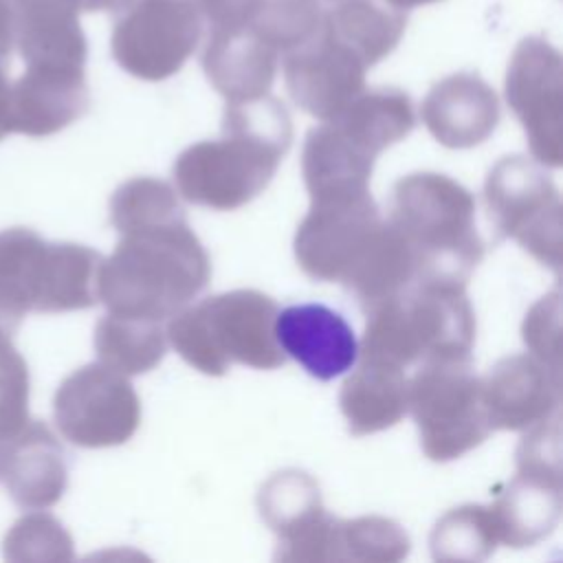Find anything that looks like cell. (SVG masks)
<instances>
[{
	"label": "cell",
	"mask_w": 563,
	"mask_h": 563,
	"mask_svg": "<svg viewBox=\"0 0 563 563\" xmlns=\"http://www.w3.org/2000/svg\"><path fill=\"white\" fill-rule=\"evenodd\" d=\"M290 143L292 119L277 97L227 101L222 136L176 156L172 172L178 194L216 211L244 207L268 187Z\"/></svg>",
	"instance_id": "6da1fadb"
},
{
	"label": "cell",
	"mask_w": 563,
	"mask_h": 563,
	"mask_svg": "<svg viewBox=\"0 0 563 563\" xmlns=\"http://www.w3.org/2000/svg\"><path fill=\"white\" fill-rule=\"evenodd\" d=\"M211 264L187 218L121 233L97 275L108 312L165 321L209 284Z\"/></svg>",
	"instance_id": "7a4b0ae2"
},
{
	"label": "cell",
	"mask_w": 563,
	"mask_h": 563,
	"mask_svg": "<svg viewBox=\"0 0 563 563\" xmlns=\"http://www.w3.org/2000/svg\"><path fill=\"white\" fill-rule=\"evenodd\" d=\"M387 222L413 257L416 282L466 286L484 257L473 194L444 174L413 172L396 180Z\"/></svg>",
	"instance_id": "3957f363"
},
{
	"label": "cell",
	"mask_w": 563,
	"mask_h": 563,
	"mask_svg": "<svg viewBox=\"0 0 563 563\" xmlns=\"http://www.w3.org/2000/svg\"><path fill=\"white\" fill-rule=\"evenodd\" d=\"M361 341V358L407 369L435 358H471L475 312L464 286L416 282L374 303Z\"/></svg>",
	"instance_id": "277c9868"
},
{
	"label": "cell",
	"mask_w": 563,
	"mask_h": 563,
	"mask_svg": "<svg viewBox=\"0 0 563 563\" xmlns=\"http://www.w3.org/2000/svg\"><path fill=\"white\" fill-rule=\"evenodd\" d=\"M273 297L240 288L220 292L169 317L167 339L198 372L222 376L231 363L275 369L286 363L275 336Z\"/></svg>",
	"instance_id": "5b68a950"
},
{
	"label": "cell",
	"mask_w": 563,
	"mask_h": 563,
	"mask_svg": "<svg viewBox=\"0 0 563 563\" xmlns=\"http://www.w3.org/2000/svg\"><path fill=\"white\" fill-rule=\"evenodd\" d=\"M103 255L75 242H46L24 227L0 231V317L15 330L29 312L92 308Z\"/></svg>",
	"instance_id": "8992f818"
},
{
	"label": "cell",
	"mask_w": 563,
	"mask_h": 563,
	"mask_svg": "<svg viewBox=\"0 0 563 563\" xmlns=\"http://www.w3.org/2000/svg\"><path fill=\"white\" fill-rule=\"evenodd\" d=\"M407 411L431 462H451L490 435L482 378L471 358L422 361L407 387Z\"/></svg>",
	"instance_id": "52a82bcc"
},
{
	"label": "cell",
	"mask_w": 563,
	"mask_h": 563,
	"mask_svg": "<svg viewBox=\"0 0 563 563\" xmlns=\"http://www.w3.org/2000/svg\"><path fill=\"white\" fill-rule=\"evenodd\" d=\"M517 446V473L493 501L499 543L530 548L550 537L563 510L559 413L526 429Z\"/></svg>",
	"instance_id": "ba28073f"
},
{
	"label": "cell",
	"mask_w": 563,
	"mask_h": 563,
	"mask_svg": "<svg viewBox=\"0 0 563 563\" xmlns=\"http://www.w3.org/2000/svg\"><path fill=\"white\" fill-rule=\"evenodd\" d=\"M488 218L499 238L517 240L550 268L561 266V196L537 161L521 154L499 158L484 183Z\"/></svg>",
	"instance_id": "9c48e42d"
},
{
	"label": "cell",
	"mask_w": 563,
	"mask_h": 563,
	"mask_svg": "<svg viewBox=\"0 0 563 563\" xmlns=\"http://www.w3.org/2000/svg\"><path fill=\"white\" fill-rule=\"evenodd\" d=\"M383 233V218L367 194L310 200L295 233V260L317 282L345 288L367 264Z\"/></svg>",
	"instance_id": "30bf717a"
},
{
	"label": "cell",
	"mask_w": 563,
	"mask_h": 563,
	"mask_svg": "<svg viewBox=\"0 0 563 563\" xmlns=\"http://www.w3.org/2000/svg\"><path fill=\"white\" fill-rule=\"evenodd\" d=\"M202 29L189 0H128L114 13L110 51L132 77L163 81L194 55Z\"/></svg>",
	"instance_id": "8fae6325"
},
{
	"label": "cell",
	"mask_w": 563,
	"mask_h": 563,
	"mask_svg": "<svg viewBox=\"0 0 563 563\" xmlns=\"http://www.w3.org/2000/svg\"><path fill=\"white\" fill-rule=\"evenodd\" d=\"M53 418L59 433L75 446H119L141 424V400L125 374L103 363H88L57 387Z\"/></svg>",
	"instance_id": "7c38bea8"
},
{
	"label": "cell",
	"mask_w": 563,
	"mask_h": 563,
	"mask_svg": "<svg viewBox=\"0 0 563 563\" xmlns=\"http://www.w3.org/2000/svg\"><path fill=\"white\" fill-rule=\"evenodd\" d=\"M506 101L521 121L532 158L559 167L563 152V59L543 37H523L506 70Z\"/></svg>",
	"instance_id": "4fadbf2b"
},
{
	"label": "cell",
	"mask_w": 563,
	"mask_h": 563,
	"mask_svg": "<svg viewBox=\"0 0 563 563\" xmlns=\"http://www.w3.org/2000/svg\"><path fill=\"white\" fill-rule=\"evenodd\" d=\"M284 81L292 101L328 121L365 88V62L323 24L306 44L282 55Z\"/></svg>",
	"instance_id": "5bb4252c"
},
{
	"label": "cell",
	"mask_w": 563,
	"mask_h": 563,
	"mask_svg": "<svg viewBox=\"0 0 563 563\" xmlns=\"http://www.w3.org/2000/svg\"><path fill=\"white\" fill-rule=\"evenodd\" d=\"M482 394L493 431H526L559 413L561 369L534 354H510L482 378Z\"/></svg>",
	"instance_id": "9a60e30c"
},
{
	"label": "cell",
	"mask_w": 563,
	"mask_h": 563,
	"mask_svg": "<svg viewBox=\"0 0 563 563\" xmlns=\"http://www.w3.org/2000/svg\"><path fill=\"white\" fill-rule=\"evenodd\" d=\"M266 526L277 534L275 559L319 561L332 521L321 504L319 484L303 471L286 468L271 475L257 495Z\"/></svg>",
	"instance_id": "2e32d148"
},
{
	"label": "cell",
	"mask_w": 563,
	"mask_h": 563,
	"mask_svg": "<svg viewBox=\"0 0 563 563\" xmlns=\"http://www.w3.org/2000/svg\"><path fill=\"white\" fill-rule=\"evenodd\" d=\"M84 66L31 64L11 86L9 132L51 136L88 112Z\"/></svg>",
	"instance_id": "e0dca14e"
},
{
	"label": "cell",
	"mask_w": 563,
	"mask_h": 563,
	"mask_svg": "<svg viewBox=\"0 0 563 563\" xmlns=\"http://www.w3.org/2000/svg\"><path fill=\"white\" fill-rule=\"evenodd\" d=\"M275 336L282 352L317 380L345 374L358 358L352 325L323 303H297L277 312Z\"/></svg>",
	"instance_id": "ac0fdd59"
},
{
	"label": "cell",
	"mask_w": 563,
	"mask_h": 563,
	"mask_svg": "<svg viewBox=\"0 0 563 563\" xmlns=\"http://www.w3.org/2000/svg\"><path fill=\"white\" fill-rule=\"evenodd\" d=\"M0 479L13 504L24 510H44L62 499L68 486V460L44 422L29 420L0 446Z\"/></svg>",
	"instance_id": "d6986e66"
},
{
	"label": "cell",
	"mask_w": 563,
	"mask_h": 563,
	"mask_svg": "<svg viewBox=\"0 0 563 563\" xmlns=\"http://www.w3.org/2000/svg\"><path fill=\"white\" fill-rule=\"evenodd\" d=\"M499 97L477 73H453L431 86L420 117L431 136L451 150L484 143L499 123Z\"/></svg>",
	"instance_id": "ffe728a7"
},
{
	"label": "cell",
	"mask_w": 563,
	"mask_h": 563,
	"mask_svg": "<svg viewBox=\"0 0 563 563\" xmlns=\"http://www.w3.org/2000/svg\"><path fill=\"white\" fill-rule=\"evenodd\" d=\"M279 55L246 24L211 29L202 48V70L227 101H249L268 95Z\"/></svg>",
	"instance_id": "44dd1931"
},
{
	"label": "cell",
	"mask_w": 563,
	"mask_h": 563,
	"mask_svg": "<svg viewBox=\"0 0 563 563\" xmlns=\"http://www.w3.org/2000/svg\"><path fill=\"white\" fill-rule=\"evenodd\" d=\"M376 158L332 119L310 128L301 150V174L310 200L367 194Z\"/></svg>",
	"instance_id": "7402d4cb"
},
{
	"label": "cell",
	"mask_w": 563,
	"mask_h": 563,
	"mask_svg": "<svg viewBox=\"0 0 563 563\" xmlns=\"http://www.w3.org/2000/svg\"><path fill=\"white\" fill-rule=\"evenodd\" d=\"M407 387L402 367L361 358L339 391L350 433L367 435L394 427L407 413Z\"/></svg>",
	"instance_id": "603a6c76"
},
{
	"label": "cell",
	"mask_w": 563,
	"mask_h": 563,
	"mask_svg": "<svg viewBox=\"0 0 563 563\" xmlns=\"http://www.w3.org/2000/svg\"><path fill=\"white\" fill-rule=\"evenodd\" d=\"M15 44L26 66H86L88 40L79 13L48 2H13Z\"/></svg>",
	"instance_id": "cb8c5ba5"
},
{
	"label": "cell",
	"mask_w": 563,
	"mask_h": 563,
	"mask_svg": "<svg viewBox=\"0 0 563 563\" xmlns=\"http://www.w3.org/2000/svg\"><path fill=\"white\" fill-rule=\"evenodd\" d=\"M323 26L354 48L369 68L398 46L407 11L387 0H341L323 13Z\"/></svg>",
	"instance_id": "d4e9b609"
},
{
	"label": "cell",
	"mask_w": 563,
	"mask_h": 563,
	"mask_svg": "<svg viewBox=\"0 0 563 563\" xmlns=\"http://www.w3.org/2000/svg\"><path fill=\"white\" fill-rule=\"evenodd\" d=\"M332 121L376 156L402 141L416 125L411 97L394 86L361 90Z\"/></svg>",
	"instance_id": "484cf974"
},
{
	"label": "cell",
	"mask_w": 563,
	"mask_h": 563,
	"mask_svg": "<svg viewBox=\"0 0 563 563\" xmlns=\"http://www.w3.org/2000/svg\"><path fill=\"white\" fill-rule=\"evenodd\" d=\"M161 321L106 312L95 328V352L99 363L136 376L154 369L167 350Z\"/></svg>",
	"instance_id": "4316f807"
},
{
	"label": "cell",
	"mask_w": 563,
	"mask_h": 563,
	"mask_svg": "<svg viewBox=\"0 0 563 563\" xmlns=\"http://www.w3.org/2000/svg\"><path fill=\"white\" fill-rule=\"evenodd\" d=\"M409 537L402 526L387 517L336 519L330 528L325 561L396 563L409 554Z\"/></svg>",
	"instance_id": "83f0119b"
},
{
	"label": "cell",
	"mask_w": 563,
	"mask_h": 563,
	"mask_svg": "<svg viewBox=\"0 0 563 563\" xmlns=\"http://www.w3.org/2000/svg\"><path fill=\"white\" fill-rule=\"evenodd\" d=\"M431 554L442 563H479L488 559L499 539L490 506L466 504L449 510L431 532Z\"/></svg>",
	"instance_id": "f1b7e54d"
},
{
	"label": "cell",
	"mask_w": 563,
	"mask_h": 563,
	"mask_svg": "<svg viewBox=\"0 0 563 563\" xmlns=\"http://www.w3.org/2000/svg\"><path fill=\"white\" fill-rule=\"evenodd\" d=\"M323 13L319 0H255L246 26L282 57L319 33Z\"/></svg>",
	"instance_id": "f546056e"
},
{
	"label": "cell",
	"mask_w": 563,
	"mask_h": 563,
	"mask_svg": "<svg viewBox=\"0 0 563 563\" xmlns=\"http://www.w3.org/2000/svg\"><path fill=\"white\" fill-rule=\"evenodd\" d=\"M176 218H185V211L174 187L161 178H130L110 198V222L119 235Z\"/></svg>",
	"instance_id": "4dcf8cb0"
},
{
	"label": "cell",
	"mask_w": 563,
	"mask_h": 563,
	"mask_svg": "<svg viewBox=\"0 0 563 563\" xmlns=\"http://www.w3.org/2000/svg\"><path fill=\"white\" fill-rule=\"evenodd\" d=\"M2 552L9 561H70L73 539L53 515L29 512L7 532Z\"/></svg>",
	"instance_id": "1f68e13d"
},
{
	"label": "cell",
	"mask_w": 563,
	"mask_h": 563,
	"mask_svg": "<svg viewBox=\"0 0 563 563\" xmlns=\"http://www.w3.org/2000/svg\"><path fill=\"white\" fill-rule=\"evenodd\" d=\"M29 365L11 336H0V446L29 422Z\"/></svg>",
	"instance_id": "d6a6232c"
},
{
	"label": "cell",
	"mask_w": 563,
	"mask_h": 563,
	"mask_svg": "<svg viewBox=\"0 0 563 563\" xmlns=\"http://www.w3.org/2000/svg\"><path fill=\"white\" fill-rule=\"evenodd\" d=\"M559 317H561V303H559V290H554L552 295H548L539 303H534L523 321L526 345L532 350L534 356H539L554 369H561Z\"/></svg>",
	"instance_id": "836d02e7"
},
{
	"label": "cell",
	"mask_w": 563,
	"mask_h": 563,
	"mask_svg": "<svg viewBox=\"0 0 563 563\" xmlns=\"http://www.w3.org/2000/svg\"><path fill=\"white\" fill-rule=\"evenodd\" d=\"M202 24L211 29L244 26L255 0H189Z\"/></svg>",
	"instance_id": "e575fe53"
},
{
	"label": "cell",
	"mask_w": 563,
	"mask_h": 563,
	"mask_svg": "<svg viewBox=\"0 0 563 563\" xmlns=\"http://www.w3.org/2000/svg\"><path fill=\"white\" fill-rule=\"evenodd\" d=\"M13 2H48L64 9H70L75 13H92V11H121L128 0H13Z\"/></svg>",
	"instance_id": "d590c367"
},
{
	"label": "cell",
	"mask_w": 563,
	"mask_h": 563,
	"mask_svg": "<svg viewBox=\"0 0 563 563\" xmlns=\"http://www.w3.org/2000/svg\"><path fill=\"white\" fill-rule=\"evenodd\" d=\"M15 44V7L13 0H0V59L9 62Z\"/></svg>",
	"instance_id": "8d00e7d4"
},
{
	"label": "cell",
	"mask_w": 563,
	"mask_h": 563,
	"mask_svg": "<svg viewBox=\"0 0 563 563\" xmlns=\"http://www.w3.org/2000/svg\"><path fill=\"white\" fill-rule=\"evenodd\" d=\"M7 64L0 59V139L9 134V95H11V84L7 77Z\"/></svg>",
	"instance_id": "74e56055"
},
{
	"label": "cell",
	"mask_w": 563,
	"mask_h": 563,
	"mask_svg": "<svg viewBox=\"0 0 563 563\" xmlns=\"http://www.w3.org/2000/svg\"><path fill=\"white\" fill-rule=\"evenodd\" d=\"M389 4H394L396 9L400 11H409L413 7H420V4H429V2H438V0H387Z\"/></svg>",
	"instance_id": "f35d334b"
},
{
	"label": "cell",
	"mask_w": 563,
	"mask_h": 563,
	"mask_svg": "<svg viewBox=\"0 0 563 563\" xmlns=\"http://www.w3.org/2000/svg\"><path fill=\"white\" fill-rule=\"evenodd\" d=\"M13 332H15V330H13V328H11V325H9V323H7V321L0 317V336H7V334L11 336Z\"/></svg>",
	"instance_id": "ab89813d"
},
{
	"label": "cell",
	"mask_w": 563,
	"mask_h": 563,
	"mask_svg": "<svg viewBox=\"0 0 563 563\" xmlns=\"http://www.w3.org/2000/svg\"><path fill=\"white\" fill-rule=\"evenodd\" d=\"M321 4H332V2H341V0H319Z\"/></svg>",
	"instance_id": "60d3db41"
}]
</instances>
